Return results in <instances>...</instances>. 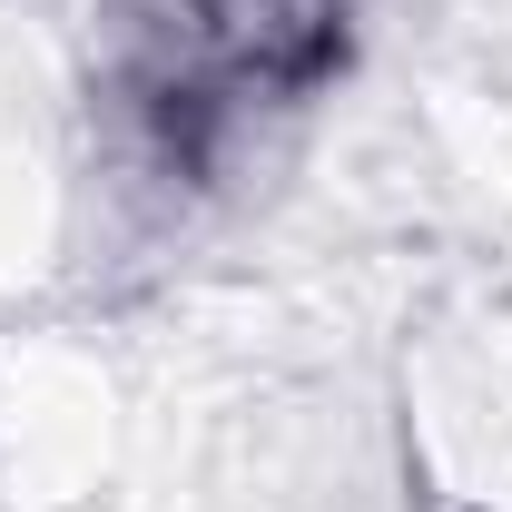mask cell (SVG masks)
<instances>
[{
    "label": "cell",
    "instance_id": "1",
    "mask_svg": "<svg viewBox=\"0 0 512 512\" xmlns=\"http://www.w3.org/2000/svg\"><path fill=\"white\" fill-rule=\"evenodd\" d=\"M355 50V0H217V69L237 79V99H306L325 89Z\"/></svg>",
    "mask_w": 512,
    "mask_h": 512
}]
</instances>
